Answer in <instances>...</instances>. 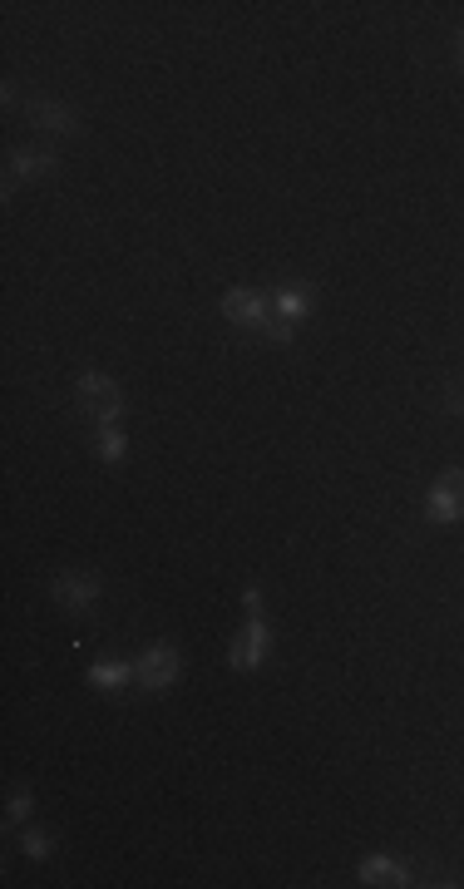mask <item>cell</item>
<instances>
[{"instance_id":"6da1fadb","label":"cell","mask_w":464,"mask_h":889,"mask_svg":"<svg viewBox=\"0 0 464 889\" xmlns=\"http://www.w3.org/2000/svg\"><path fill=\"white\" fill-rule=\"evenodd\" d=\"M223 317L232 326H242V331H257V336H272L277 346H287L292 341V322H282V317H272V307H267V297H257L252 287H228V297H223Z\"/></svg>"},{"instance_id":"7a4b0ae2","label":"cell","mask_w":464,"mask_h":889,"mask_svg":"<svg viewBox=\"0 0 464 889\" xmlns=\"http://www.w3.org/2000/svg\"><path fill=\"white\" fill-rule=\"evenodd\" d=\"M242 608H247V623H242V633L232 638L228 647V667L232 672H252L257 662H267V618H262V588L257 583H247V593H242Z\"/></svg>"},{"instance_id":"3957f363","label":"cell","mask_w":464,"mask_h":889,"mask_svg":"<svg viewBox=\"0 0 464 889\" xmlns=\"http://www.w3.org/2000/svg\"><path fill=\"white\" fill-rule=\"evenodd\" d=\"M75 401L94 415V425H114L124 415V396H119V381H109L104 371H84L75 386Z\"/></svg>"},{"instance_id":"277c9868","label":"cell","mask_w":464,"mask_h":889,"mask_svg":"<svg viewBox=\"0 0 464 889\" xmlns=\"http://www.w3.org/2000/svg\"><path fill=\"white\" fill-rule=\"evenodd\" d=\"M178 667H183L178 647L149 643V647H144V657L134 662V677H139V687H144V692H168V687L178 682Z\"/></svg>"},{"instance_id":"5b68a950","label":"cell","mask_w":464,"mask_h":889,"mask_svg":"<svg viewBox=\"0 0 464 889\" xmlns=\"http://www.w3.org/2000/svg\"><path fill=\"white\" fill-rule=\"evenodd\" d=\"M425 514L435 519V524H455L464 514V470L455 465V470H445L440 480H435V489H430V499H425Z\"/></svg>"},{"instance_id":"8992f818","label":"cell","mask_w":464,"mask_h":889,"mask_svg":"<svg viewBox=\"0 0 464 889\" xmlns=\"http://www.w3.org/2000/svg\"><path fill=\"white\" fill-rule=\"evenodd\" d=\"M55 603H60L65 613H89V608L99 603V578H89V573H60V578H55Z\"/></svg>"},{"instance_id":"52a82bcc","label":"cell","mask_w":464,"mask_h":889,"mask_svg":"<svg viewBox=\"0 0 464 889\" xmlns=\"http://www.w3.org/2000/svg\"><path fill=\"white\" fill-rule=\"evenodd\" d=\"M25 114H30V124L35 129H50V134H84V124H79L75 109H65V104H55V99H30L25 104Z\"/></svg>"},{"instance_id":"ba28073f","label":"cell","mask_w":464,"mask_h":889,"mask_svg":"<svg viewBox=\"0 0 464 889\" xmlns=\"http://www.w3.org/2000/svg\"><path fill=\"white\" fill-rule=\"evenodd\" d=\"M356 875H361V885H390V889L415 885V880H410V870H405L400 860H390V855H366Z\"/></svg>"},{"instance_id":"9c48e42d","label":"cell","mask_w":464,"mask_h":889,"mask_svg":"<svg viewBox=\"0 0 464 889\" xmlns=\"http://www.w3.org/2000/svg\"><path fill=\"white\" fill-rule=\"evenodd\" d=\"M311 312H316V292H311V287H302V282H292V287H282V292H277V317H282V322H302V317H311Z\"/></svg>"},{"instance_id":"30bf717a","label":"cell","mask_w":464,"mask_h":889,"mask_svg":"<svg viewBox=\"0 0 464 889\" xmlns=\"http://www.w3.org/2000/svg\"><path fill=\"white\" fill-rule=\"evenodd\" d=\"M55 168H60V159L50 149H15L10 154V178H45Z\"/></svg>"},{"instance_id":"8fae6325","label":"cell","mask_w":464,"mask_h":889,"mask_svg":"<svg viewBox=\"0 0 464 889\" xmlns=\"http://www.w3.org/2000/svg\"><path fill=\"white\" fill-rule=\"evenodd\" d=\"M129 677H134V667H129V662H119V657H104V662H94V667H89V682H94L99 692H119Z\"/></svg>"},{"instance_id":"7c38bea8","label":"cell","mask_w":464,"mask_h":889,"mask_svg":"<svg viewBox=\"0 0 464 889\" xmlns=\"http://www.w3.org/2000/svg\"><path fill=\"white\" fill-rule=\"evenodd\" d=\"M94 450H99V460H104V465H119V460H124V450H129V440H124V430H119V425H99Z\"/></svg>"},{"instance_id":"4fadbf2b","label":"cell","mask_w":464,"mask_h":889,"mask_svg":"<svg viewBox=\"0 0 464 889\" xmlns=\"http://www.w3.org/2000/svg\"><path fill=\"white\" fill-rule=\"evenodd\" d=\"M30 810H35V796H30V791H15V796H10V810H5V825H20Z\"/></svg>"},{"instance_id":"5bb4252c","label":"cell","mask_w":464,"mask_h":889,"mask_svg":"<svg viewBox=\"0 0 464 889\" xmlns=\"http://www.w3.org/2000/svg\"><path fill=\"white\" fill-rule=\"evenodd\" d=\"M20 850H25V855H35V860H45V855H50V835L25 830V835H20Z\"/></svg>"},{"instance_id":"9a60e30c","label":"cell","mask_w":464,"mask_h":889,"mask_svg":"<svg viewBox=\"0 0 464 889\" xmlns=\"http://www.w3.org/2000/svg\"><path fill=\"white\" fill-rule=\"evenodd\" d=\"M445 410H450V415H464V386H445Z\"/></svg>"},{"instance_id":"2e32d148","label":"cell","mask_w":464,"mask_h":889,"mask_svg":"<svg viewBox=\"0 0 464 889\" xmlns=\"http://www.w3.org/2000/svg\"><path fill=\"white\" fill-rule=\"evenodd\" d=\"M455 50H460V65H464V30L455 35Z\"/></svg>"}]
</instances>
